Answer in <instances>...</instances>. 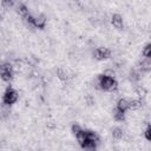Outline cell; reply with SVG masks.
Returning a JSON list of instances; mask_svg holds the SVG:
<instances>
[{"mask_svg":"<svg viewBox=\"0 0 151 151\" xmlns=\"http://www.w3.org/2000/svg\"><path fill=\"white\" fill-rule=\"evenodd\" d=\"M0 78L2 81L8 83L13 78V65L9 61L0 64Z\"/></svg>","mask_w":151,"mask_h":151,"instance_id":"6da1fadb","label":"cell"},{"mask_svg":"<svg viewBox=\"0 0 151 151\" xmlns=\"http://www.w3.org/2000/svg\"><path fill=\"white\" fill-rule=\"evenodd\" d=\"M117 81L113 78L105 77V76H99V88L104 91H114L117 88Z\"/></svg>","mask_w":151,"mask_h":151,"instance_id":"7a4b0ae2","label":"cell"},{"mask_svg":"<svg viewBox=\"0 0 151 151\" xmlns=\"http://www.w3.org/2000/svg\"><path fill=\"white\" fill-rule=\"evenodd\" d=\"M19 98V94H18V91H15L14 88L12 87H7L2 94V101L5 105H12L14 104Z\"/></svg>","mask_w":151,"mask_h":151,"instance_id":"3957f363","label":"cell"},{"mask_svg":"<svg viewBox=\"0 0 151 151\" xmlns=\"http://www.w3.org/2000/svg\"><path fill=\"white\" fill-rule=\"evenodd\" d=\"M93 54H94V58L96 59L104 60V59H107L111 55V51L107 47H98V48H96V51H94Z\"/></svg>","mask_w":151,"mask_h":151,"instance_id":"277c9868","label":"cell"},{"mask_svg":"<svg viewBox=\"0 0 151 151\" xmlns=\"http://www.w3.org/2000/svg\"><path fill=\"white\" fill-rule=\"evenodd\" d=\"M46 21L47 18L44 14H37L35 17H33V26L37 28H44L46 26Z\"/></svg>","mask_w":151,"mask_h":151,"instance_id":"5b68a950","label":"cell"},{"mask_svg":"<svg viewBox=\"0 0 151 151\" xmlns=\"http://www.w3.org/2000/svg\"><path fill=\"white\" fill-rule=\"evenodd\" d=\"M111 24H112V26H113L114 28L122 29L123 26H124V21H123L122 15H119V14H113V15L111 17Z\"/></svg>","mask_w":151,"mask_h":151,"instance_id":"8992f818","label":"cell"},{"mask_svg":"<svg viewBox=\"0 0 151 151\" xmlns=\"http://www.w3.org/2000/svg\"><path fill=\"white\" fill-rule=\"evenodd\" d=\"M117 109L122 110L123 112H126L127 110H130V99L126 98H120L117 101Z\"/></svg>","mask_w":151,"mask_h":151,"instance_id":"52a82bcc","label":"cell"},{"mask_svg":"<svg viewBox=\"0 0 151 151\" xmlns=\"http://www.w3.org/2000/svg\"><path fill=\"white\" fill-rule=\"evenodd\" d=\"M17 13H18L21 18L25 19L26 17L29 15V8H28L26 5H24V4H19L18 7H17Z\"/></svg>","mask_w":151,"mask_h":151,"instance_id":"ba28073f","label":"cell"},{"mask_svg":"<svg viewBox=\"0 0 151 151\" xmlns=\"http://www.w3.org/2000/svg\"><path fill=\"white\" fill-rule=\"evenodd\" d=\"M76 138H77L78 144H79L80 146H83V145L86 143V140H87V131L81 130L79 133H77V134H76Z\"/></svg>","mask_w":151,"mask_h":151,"instance_id":"9c48e42d","label":"cell"},{"mask_svg":"<svg viewBox=\"0 0 151 151\" xmlns=\"http://www.w3.org/2000/svg\"><path fill=\"white\" fill-rule=\"evenodd\" d=\"M112 116H113V118L116 119V120H118V122H123L124 119H125V112H123L122 110H119V109H113L112 110Z\"/></svg>","mask_w":151,"mask_h":151,"instance_id":"30bf717a","label":"cell"},{"mask_svg":"<svg viewBox=\"0 0 151 151\" xmlns=\"http://www.w3.org/2000/svg\"><path fill=\"white\" fill-rule=\"evenodd\" d=\"M111 134H112V138H113V139L119 140V139H122V138L124 137V131H123L122 129H119V127H114V129L112 130Z\"/></svg>","mask_w":151,"mask_h":151,"instance_id":"8fae6325","label":"cell"},{"mask_svg":"<svg viewBox=\"0 0 151 151\" xmlns=\"http://www.w3.org/2000/svg\"><path fill=\"white\" fill-rule=\"evenodd\" d=\"M57 77H58L60 80L65 81V80L68 79V72H67L65 68H58V70H57Z\"/></svg>","mask_w":151,"mask_h":151,"instance_id":"7c38bea8","label":"cell"},{"mask_svg":"<svg viewBox=\"0 0 151 151\" xmlns=\"http://www.w3.org/2000/svg\"><path fill=\"white\" fill-rule=\"evenodd\" d=\"M87 140L92 142V143H96L97 145L99 144V137L92 131H87Z\"/></svg>","mask_w":151,"mask_h":151,"instance_id":"4fadbf2b","label":"cell"},{"mask_svg":"<svg viewBox=\"0 0 151 151\" xmlns=\"http://www.w3.org/2000/svg\"><path fill=\"white\" fill-rule=\"evenodd\" d=\"M84 150H86V151H96L97 150V144L96 143H92V142H88V140H86V143L81 146Z\"/></svg>","mask_w":151,"mask_h":151,"instance_id":"5bb4252c","label":"cell"},{"mask_svg":"<svg viewBox=\"0 0 151 151\" xmlns=\"http://www.w3.org/2000/svg\"><path fill=\"white\" fill-rule=\"evenodd\" d=\"M142 54L145 59H150V57H151V45L150 44H146L144 46V48L142 51Z\"/></svg>","mask_w":151,"mask_h":151,"instance_id":"9a60e30c","label":"cell"},{"mask_svg":"<svg viewBox=\"0 0 151 151\" xmlns=\"http://www.w3.org/2000/svg\"><path fill=\"white\" fill-rule=\"evenodd\" d=\"M136 94H137L139 98H144V97L146 96V90H145V87L138 86V87L136 88Z\"/></svg>","mask_w":151,"mask_h":151,"instance_id":"2e32d148","label":"cell"},{"mask_svg":"<svg viewBox=\"0 0 151 151\" xmlns=\"http://www.w3.org/2000/svg\"><path fill=\"white\" fill-rule=\"evenodd\" d=\"M144 137H145L146 140H150L151 139V129H150L149 124H146V127L144 130Z\"/></svg>","mask_w":151,"mask_h":151,"instance_id":"e0dca14e","label":"cell"},{"mask_svg":"<svg viewBox=\"0 0 151 151\" xmlns=\"http://www.w3.org/2000/svg\"><path fill=\"white\" fill-rule=\"evenodd\" d=\"M5 9H9L13 5H14V2L13 1H1V4H0Z\"/></svg>","mask_w":151,"mask_h":151,"instance_id":"ac0fdd59","label":"cell"},{"mask_svg":"<svg viewBox=\"0 0 151 151\" xmlns=\"http://www.w3.org/2000/svg\"><path fill=\"white\" fill-rule=\"evenodd\" d=\"M71 130H72V132H73L74 134H77V133H79V132H80L83 129H81V127H80L78 124H73V125H72V127H71Z\"/></svg>","mask_w":151,"mask_h":151,"instance_id":"d6986e66","label":"cell"}]
</instances>
